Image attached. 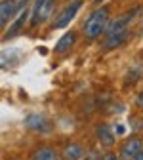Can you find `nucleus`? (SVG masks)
Wrapping results in <instances>:
<instances>
[{"label": "nucleus", "instance_id": "8", "mask_svg": "<svg viewBox=\"0 0 143 160\" xmlns=\"http://www.w3.org/2000/svg\"><path fill=\"white\" fill-rule=\"evenodd\" d=\"M95 135H97V139H99V143L105 145V147H111V145H115V141H116L115 132L111 130L109 124H97V126H95Z\"/></svg>", "mask_w": 143, "mask_h": 160}, {"label": "nucleus", "instance_id": "10", "mask_svg": "<svg viewBox=\"0 0 143 160\" xmlns=\"http://www.w3.org/2000/svg\"><path fill=\"white\" fill-rule=\"evenodd\" d=\"M74 42H76V32H74V31H69V32H65V34L55 42L54 52H55V53H67V52L74 46Z\"/></svg>", "mask_w": 143, "mask_h": 160}, {"label": "nucleus", "instance_id": "14", "mask_svg": "<svg viewBox=\"0 0 143 160\" xmlns=\"http://www.w3.org/2000/svg\"><path fill=\"white\" fill-rule=\"evenodd\" d=\"M29 4H31V0H15V10H17V15L21 13V12H25Z\"/></svg>", "mask_w": 143, "mask_h": 160}, {"label": "nucleus", "instance_id": "13", "mask_svg": "<svg viewBox=\"0 0 143 160\" xmlns=\"http://www.w3.org/2000/svg\"><path fill=\"white\" fill-rule=\"evenodd\" d=\"M31 17V13L25 10V12H21L17 17H15V21L8 27V31H6V36L4 38H12V36H15L17 32H21V29L25 27V23H27V19Z\"/></svg>", "mask_w": 143, "mask_h": 160}, {"label": "nucleus", "instance_id": "19", "mask_svg": "<svg viewBox=\"0 0 143 160\" xmlns=\"http://www.w3.org/2000/svg\"><path fill=\"white\" fill-rule=\"evenodd\" d=\"M94 2H95V4H97V8H99V4H103L105 0H94Z\"/></svg>", "mask_w": 143, "mask_h": 160}, {"label": "nucleus", "instance_id": "18", "mask_svg": "<svg viewBox=\"0 0 143 160\" xmlns=\"http://www.w3.org/2000/svg\"><path fill=\"white\" fill-rule=\"evenodd\" d=\"M134 160H143V151H141V152H139V154H137V156H135Z\"/></svg>", "mask_w": 143, "mask_h": 160}, {"label": "nucleus", "instance_id": "17", "mask_svg": "<svg viewBox=\"0 0 143 160\" xmlns=\"http://www.w3.org/2000/svg\"><path fill=\"white\" fill-rule=\"evenodd\" d=\"M84 160H101V156L99 154H95V152H90V154H86V158Z\"/></svg>", "mask_w": 143, "mask_h": 160}, {"label": "nucleus", "instance_id": "12", "mask_svg": "<svg viewBox=\"0 0 143 160\" xmlns=\"http://www.w3.org/2000/svg\"><path fill=\"white\" fill-rule=\"evenodd\" d=\"M15 13H17L15 0H2V4H0V25L4 27L10 19H13Z\"/></svg>", "mask_w": 143, "mask_h": 160}, {"label": "nucleus", "instance_id": "7", "mask_svg": "<svg viewBox=\"0 0 143 160\" xmlns=\"http://www.w3.org/2000/svg\"><path fill=\"white\" fill-rule=\"evenodd\" d=\"M128 36H130V29L122 31V32L109 34V36H105V40H103V44H101V48H103L105 52H109V50H116V48H120L122 44L126 42Z\"/></svg>", "mask_w": 143, "mask_h": 160}, {"label": "nucleus", "instance_id": "4", "mask_svg": "<svg viewBox=\"0 0 143 160\" xmlns=\"http://www.w3.org/2000/svg\"><path fill=\"white\" fill-rule=\"evenodd\" d=\"M137 12H139V8H132V10L124 12V13H120L118 17L111 19V21H109V25H107V31H105V36H109V34H115V32H122V31H126V29H128V25L132 23L134 15H135Z\"/></svg>", "mask_w": 143, "mask_h": 160}, {"label": "nucleus", "instance_id": "5", "mask_svg": "<svg viewBox=\"0 0 143 160\" xmlns=\"http://www.w3.org/2000/svg\"><path fill=\"white\" fill-rule=\"evenodd\" d=\"M141 151H143V141L139 137H130L122 143V147L118 151V156H120V160H134Z\"/></svg>", "mask_w": 143, "mask_h": 160}, {"label": "nucleus", "instance_id": "3", "mask_svg": "<svg viewBox=\"0 0 143 160\" xmlns=\"http://www.w3.org/2000/svg\"><path fill=\"white\" fill-rule=\"evenodd\" d=\"M80 6H82V0H73V2H69L63 10L57 13V17L54 19L52 29H63V27H67V25H69V21H73L74 15L78 13Z\"/></svg>", "mask_w": 143, "mask_h": 160}, {"label": "nucleus", "instance_id": "9", "mask_svg": "<svg viewBox=\"0 0 143 160\" xmlns=\"http://www.w3.org/2000/svg\"><path fill=\"white\" fill-rule=\"evenodd\" d=\"M61 156L65 160H82V158H86V149L80 143H69V145L63 147Z\"/></svg>", "mask_w": 143, "mask_h": 160}, {"label": "nucleus", "instance_id": "16", "mask_svg": "<svg viewBox=\"0 0 143 160\" xmlns=\"http://www.w3.org/2000/svg\"><path fill=\"white\" fill-rule=\"evenodd\" d=\"M135 105L139 107V109H143V90L137 93V97H135Z\"/></svg>", "mask_w": 143, "mask_h": 160}, {"label": "nucleus", "instance_id": "15", "mask_svg": "<svg viewBox=\"0 0 143 160\" xmlns=\"http://www.w3.org/2000/svg\"><path fill=\"white\" fill-rule=\"evenodd\" d=\"M120 156L115 154V152H105V154H101V160H118Z\"/></svg>", "mask_w": 143, "mask_h": 160}, {"label": "nucleus", "instance_id": "11", "mask_svg": "<svg viewBox=\"0 0 143 160\" xmlns=\"http://www.w3.org/2000/svg\"><path fill=\"white\" fill-rule=\"evenodd\" d=\"M61 152H57L52 147H38L36 151H33L31 160H61Z\"/></svg>", "mask_w": 143, "mask_h": 160}, {"label": "nucleus", "instance_id": "1", "mask_svg": "<svg viewBox=\"0 0 143 160\" xmlns=\"http://www.w3.org/2000/svg\"><path fill=\"white\" fill-rule=\"evenodd\" d=\"M109 8L107 6H99L95 8L82 25V31H84V36L88 40H95L99 38V34H103L107 31V25H109Z\"/></svg>", "mask_w": 143, "mask_h": 160}, {"label": "nucleus", "instance_id": "6", "mask_svg": "<svg viewBox=\"0 0 143 160\" xmlns=\"http://www.w3.org/2000/svg\"><path fill=\"white\" fill-rule=\"evenodd\" d=\"M25 126L29 130H34L38 133H44V132H50L52 130V124H50V120L42 114H29L25 118Z\"/></svg>", "mask_w": 143, "mask_h": 160}, {"label": "nucleus", "instance_id": "2", "mask_svg": "<svg viewBox=\"0 0 143 160\" xmlns=\"http://www.w3.org/2000/svg\"><path fill=\"white\" fill-rule=\"evenodd\" d=\"M54 6H55V0H34V2H33V10H31L29 23L34 27L38 23L48 21V19L52 17Z\"/></svg>", "mask_w": 143, "mask_h": 160}]
</instances>
